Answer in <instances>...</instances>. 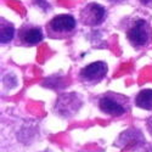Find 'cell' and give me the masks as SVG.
Masks as SVG:
<instances>
[{"instance_id":"277c9868","label":"cell","mask_w":152,"mask_h":152,"mask_svg":"<svg viewBox=\"0 0 152 152\" xmlns=\"http://www.w3.org/2000/svg\"><path fill=\"white\" fill-rule=\"evenodd\" d=\"M82 106V100L77 94H63L57 99L55 112L61 117H72L78 112Z\"/></svg>"},{"instance_id":"7c38bea8","label":"cell","mask_w":152,"mask_h":152,"mask_svg":"<svg viewBox=\"0 0 152 152\" xmlns=\"http://www.w3.org/2000/svg\"><path fill=\"white\" fill-rule=\"evenodd\" d=\"M142 5H151L152 4V0H139Z\"/></svg>"},{"instance_id":"4fadbf2b","label":"cell","mask_w":152,"mask_h":152,"mask_svg":"<svg viewBox=\"0 0 152 152\" xmlns=\"http://www.w3.org/2000/svg\"><path fill=\"white\" fill-rule=\"evenodd\" d=\"M111 3H123V1H126V0H108Z\"/></svg>"},{"instance_id":"3957f363","label":"cell","mask_w":152,"mask_h":152,"mask_svg":"<svg viewBox=\"0 0 152 152\" xmlns=\"http://www.w3.org/2000/svg\"><path fill=\"white\" fill-rule=\"evenodd\" d=\"M75 29V18L71 15H57L46 26V33L53 39H63L72 35Z\"/></svg>"},{"instance_id":"5b68a950","label":"cell","mask_w":152,"mask_h":152,"mask_svg":"<svg viewBox=\"0 0 152 152\" xmlns=\"http://www.w3.org/2000/svg\"><path fill=\"white\" fill-rule=\"evenodd\" d=\"M106 18V10L96 3L88 4L80 11V20L82 23L89 27H96L101 24Z\"/></svg>"},{"instance_id":"7a4b0ae2","label":"cell","mask_w":152,"mask_h":152,"mask_svg":"<svg viewBox=\"0 0 152 152\" xmlns=\"http://www.w3.org/2000/svg\"><path fill=\"white\" fill-rule=\"evenodd\" d=\"M126 38L135 49L146 48L152 42L151 24L144 18L135 20L126 31Z\"/></svg>"},{"instance_id":"30bf717a","label":"cell","mask_w":152,"mask_h":152,"mask_svg":"<svg viewBox=\"0 0 152 152\" xmlns=\"http://www.w3.org/2000/svg\"><path fill=\"white\" fill-rule=\"evenodd\" d=\"M33 3L39 7H42L43 10H49V7H50V5L48 4L46 0H33Z\"/></svg>"},{"instance_id":"ba28073f","label":"cell","mask_w":152,"mask_h":152,"mask_svg":"<svg viewBox=\"0 0 152 152\" xmlns=\"http://www.w3.org/2000/svg\"><path fill=\"white\" fill-rule=\"evenodd\" d=\"M135 105L142 110H152V89H144L135 97Z\"/></svg>"},{"instance_id":"8fae6325","label":"cell","mask_w":152,"mask_h":152,"mask_svg":"<svg viewBox=\"0 0 152 152\" xmlns=\"http://www.w3.org/2000/svg\"><path fill=\"white\" fill-rule=\"evenodd\" d=\"M147 129H148V133L152 135V116L147 119Z\"/></svg>"},{"instance_id":"5bb4252c","label":"cell","mask_w":152,"mask_h":152,"mask_svg":"<svg viewBox=\"0 0 152 152\" xmlns=\"http://www.w3.org/2000/svg\"><path fill=\"white\" fill-rule=\"evenodd\" d=\"M146 152H152V146H151V147H150V148H148Z\"/></svg>"},{"instance_id":"9c48e42d","label":"cell","mask_w":152,"mask_h":152,"mask_svg":"<svg viewBox=\"0 0 152 152\" xmlns=\"http://www.w3.org/2000/svg\"><path fill=\"white\" fill-rule=\"evenodd\" d=\"M15 37V27L9 22L1 20V29H0V42L1 44L10 43Z\"/></svg>"},{"instance_id":"6da1fadb","label":"cell","mask_w":152,"mask_h":152,"mask_svg":"<svg viewBox=\"0 0 152 152\" xmlns=\"http://www.w3.org/2000/svg\"><path fill=\"white\" fill-rule=\"evenodd\" d=\"M99 108L112 117L125 115L129 110V99L116 93H106L99 100Z\"/></svg>"},{"instance_id":"8992f818","label":"cell","mask_w":152,"mask_h":152,"mask_svg":"<svg viewBox=\"0 0 152 152\" xmlns=\"http://www.w3.org/2000/svg\"><path fill=\"white\" fill-rule=\"evenodd\" d=\"M107 65L102 61H96V62H93L90 65L85 66L79 75H80V79L88 84H97L102 80L106 74H107Z\"/></svg>"},{"instance_id":"52a82bcc","label":"cell","mask_w":152,"mask_h":152,"mask_svg":"<svg viewBox=\"0 0 152 152\" xmlns=\"http://www.w3.org/2000/svg\"><path fill=\"white\" fill-rule=\"evenodd\" d=\"M18 38V44L24 45V46H33L39 44L43 38V31L39 27H34V26H23L17 34Z\"/></svg>"}]
</instances>
